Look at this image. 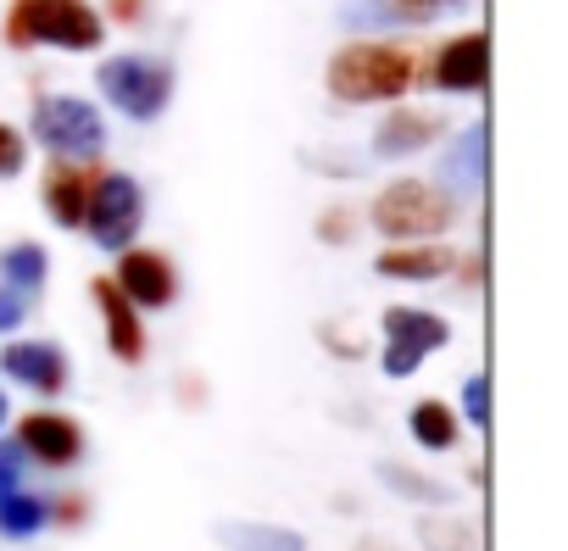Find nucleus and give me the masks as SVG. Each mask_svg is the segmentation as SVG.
<instances>
[{
    "label": "nucleus",
    "mask_w": 568,
    "mask_h": 551,
    "mask_svg": "<svg viewBox=\"0 0 568 551\" xmlns=\"http://www.w3.org/2000/svg\"><path fill=\"white\" fill-rule=\"evenodd\" d=\"M140 223H145V190H140L129 173H101V178H90L84 228L95 234L101 251H123V245H134Z\"/></svg>",
    "instance_id": "6"
},
{
    "label": "nucleus",
    "mask_w": 568,
    "mask_h": 551,
    "mask_svg": "<svg viewBox=\"0 0 568 551\" xmlns=\"http://www.w3.org/2000/svg\"><path fill=\"white\" fill-rule=\"evenodd\" d=\"M23 162H29L23 134H18L12 123H0V178H18V173H23Z\"/></svg>",
    "instance_id": "23"
},
{
    "label": "nucleus",
    "mask_w": 568,
    "mask_h": 551,
    "mask_svg": "<svg viewBox=\"0 0 568 551\" xmlns=\"http://www.w3.org/2000/svg\"><path fill=\"white\" fill-rule=\"evenodd\" d=\"M0 368H7L18 385L40 390V396L68 390V357L51 340H18V346H7V351H0Z\"/></svg>",
    "instance_id": "10"
},
{
    "label": "nucleus",
    "mask_w": 568,
    "mask_h": 551,
    "mask_svg": "<svg viewBox=\"0 0 568 551\" xmlns=\"http://www.w3.org/2000/svg\"><path fill=\"white\" fill-rule=\"evenodd\" d=\"M452 340L446 318L435 313H418V307H390L385 313V374L390 379H407L429 351H440Z\"/></svg>",
    "instance_id": "7"
},
{
    "label": "nucleus",
    "mask_w": 568,
    "mask_h": 551,
    "mask_svg": "<svg viewBox=\"0 0 568 551\" xmlns=\"http://www.w3.org/2000/svg\"><path fill=\"white\" fill-rule=\"evenodd\" d=\"M379 479H385V490H396V496H407V501H429V507H446V501H452L446 484H435V479H424V473H413V468H402V462H379Z\"/></svg>",
    "instance_id": "22"
},
{
    "label": "nucleus",
    "mask_w": 568,
    "mask_h": 551,
    "mask_svg": "<svg viewBox=\"0 0 568 551\" xmlns=\"http://www.w3.org/2000/svg\"><path fill=\"white\" fill-rule=\"evenodd\" d=\"M140 7H145V0H112V18H123V23H140Z\"/></svg>",
    "instance_id": "29"
},
{
    "label": "nucleus",
    "mask_w": 568,
    "mask_h": 551,
    "mask_svg": "<svg viewBox=\"0 0 568 551\" xmlns=\"http://www.w3.org/2000/svg\"><path fill=\"white\" fill-rule=\"evenodd\" d=\"M418 79H424L429 90L479 95L485 79H490V40H485V34H457V40H446V45L429 57V68H424Z\"/></svg>",
    "instance_id": "8"
},
{
    "label": "nucleus",
    "mask_w": 568,
    "mask_h": 551,
    "mask_svg": "<svg viewBox=\"0 0 568 551\" xmlns=\"http://www.w3.org/2000/svg\"><path fill=\"white\" fill-rule=\"evenodd\" d=\"M34 140L62 162H95L106 151V123L79 95H40L34 101Z\"/></svg>",
    "instance_id": "4"
},
{
    "label": "nucleus",
    "mask_w": 568,
    "mask_h": 551,
    "mask_svg": "<svg viewBox=\"0 0 568 551\" xmlns=\"http://www.w3.org/2000/svg\"><path fill=\"white\" fill-rule=\"evenodd\" d=\"M368 217L385 239H435L457 223V201L424 178H396L390 190H379Z\"/></svg>",
    "instance_id": "3"
},
{
    "label": "nucleus",
    "mask_w": 568,
    "mask_h": 551,
    "mask_svg": "<svg viewBox=\"0 0 568 551\" xmlns=\"http://www.w3.org/2000/svg\"><path fill=\"white\" fill-rule=\"evenodd\" d=\"M463 412H468V424H490V379L485 374H474L468 385H463Z\"/></svg>",
    "instance_id": "25"
},
{
    "label": "nucleus",
    "mask_w": 568,
    "mask_h": 551,
    "mask_svg": "<svg viewBox=\"0 0 568 551\" xmlns=\"http://www.w3.org/2000/svg\"><path fill=\"white\" fill-rule=\"evenodd\" d=\"M84 201H90V173L84 162H57L45 173V206L62 228H79L84 223Z\"/></svg>",
    "instance_id": "14"
},
{
    "label": "nucleus",
    "mask_w": 568,
    "mask_h": 551,
    "mask_svg": "<svg viewBox=\"0 0 568 551\" xmlns=\"http://www.w3.org/2000/svg\"><path fill=\"white\" fill-rule=\"evenodd\" d=\"M79 446H84V435H79L73 418H62V412H34V418H23V451H34L40 462L68 468V462L79 457Z\"/></svg>",
    "instance_id": "12"
},
{
    "label": "nucleus",
    "mask_w": 568,
    "mask_h": 551,
    "mask_svg": "<svg viewBox=\"0 0 568 551\" xmlns=\"http://www.w3.org/2000/svg\"><path fill=\"white\" fill-rule=\"evenodd\" d=\"M7 412H12V407H7V396H0V429H7Z\"/></svg>",
    "instance_id": "31"
},
{
    "label": "nucleus",
    "mask_w": 568,
    "mask_h": 551,
    "mask_svg": "<svg viewBox=\"0 0 568 551\" xmlns=\"http://www.w3.org/2000/svg\"><path fill=\"white\" fill-rule=\"evenodd\" d=\"M446 184H452V190H479V184H485V123L468 129V134L457 140V151L446 156Z\"/></svg>",
    "instance_id": "18"
},
{
    "label": "nucleus",
    "mask_w": 568,
    "mask_h": 551,
    "mask_svg": "<svg viewBox=\"0 0 568 551\" xmlns=\"http://www.w3.org/2000/svg\"><path fill=\"white\" fill-rule=\"evenodd\" d=\"M23 484V446H0V496Z\"/></svg>",
    "instance_id": "26"
},
{
    "label": "nucleus",
    "mask_w": 568,
    "mask_h": 551,
    "mask_svg": "<svg viewBox=\"0 0 568 551\" xmlns=\"http://www.w3.org/2000/svg\"><path fill=\"white\" fill-rule=\"evenodd\" d=\"M357 551H402V545H390V540H379V534H368V540H357Z\"/></svg>",
    "instance_id": "30"
},
{
    "label": "nucleus",
    "mask_w": 568,
    "mask_h": 551,
    "mask_svg": "<svg viewBox=\"0 0 568 551\" xmlns=\"http://www.w3.org/2000/svg\"><path fill=\"white\" fill-rule=\"evenodd\" d=\"M440 7H457V0H390L396 18H429V12H440Z\"/></svg>",
    "instance_id": "27"
},
{
    "label": "nucleus",
    "mask_w": 568,
    "mask_h": 551,
    "mask_svg": "<svg viewBox=\"0 0 568 551\" xmlns=\"http://www.w3.org/2000/svg\"><path fill=\"white\" fill-rule=\"evenodd\" d=\"M90 296H95V307H101V318H106V346H112V357L140 363V357H145V329H140V318H134V302H129L112 279H95Z\"/></svg>",
    "instance_id": "11"
},
{
    "label": "nucleus",
    "mask_w": 568,
    "mask_h": 551,
    "mask_svg": "<svg viewBox=\"0 0 568 551\" xmlns=\"http://www.w3.org/2000/svg\"><path fill=\"white\" fill-rule=\"evenodd\" d=\"M45 273H51V256H45L40 245H29V239L0 251V279L18 285V290H40V285H45Z\"/></svg>",
    "instance_id": "19"
},
{
    "label": "nucleus",
    "mask_w": 568,
    "mask_h": 551,
    "mask_svg": "<svg viewBox=\"0 0 568 551\" xmlns=\"http://www.w3.org/2000/svg\"><path fill=\"white\" fill-rule=\"evenodd\" d=\"M418 540L429 545V551H479V534H474V523L468 518H418Z\"/></svg>",
    "instance_id": "21"
},
{
    "label": "nucleus",
    "mask_w": 568,
    "mask_h": 551,
    "mask_svg": "<svg viewBox=\"0 0 568 551\" xmlns=\"http://www.w3.org/2000/svg\"><path fill=\"white\" fill-rule=\"evenodd\" d=\"M29 307H34V290H18L0 279V329H18L29 318Z\"/></svg>",
    "instance_id": "24"
},
{
    "label": "nucleus",
    "mask_w": 568,
    "mask_h": 551,
    "mask_svg": "<svg viewBox=\"0 0 568 551\" xmlns=\"http://www.w3.org/2000/svg\"><path fill=\"white\" fill-rule=\"evenodd\" d=\"M318 234H324L329 245H341V239H352V212H329V217L318 223Z\"/></svg>",
    "instance_id": "28"
},
{
    "label": "nucleus",
    "mask_w": 568,
    "mask_h": 551,
    "mask_svg": "<svg viewBox=\"0 0 568 551\" xmlns=\"http://www.w3.org/2000/svg\"><path fill=\"white\" fill-rule=\"evenodd\" d=\"M95 84H101V95H106L123 118H134V123L162 118L168 101H173V68L156 62V57H112V62H101Z\"/></svg>",
    "instance_id": "5"
},
{
    "label": "nucleus",
    "mask_w": 568,
    "mask_h": 551,
    "mask_svg": "<svg viewBox=\"0 0 568 551\" xmlns=\"http://www.w3.org/2000/svg\"><path fill=\"white\" fill-rule=\"evenodd\" d=\"M123 262H118V273H112V285L134 302V307H168L173 296H179V279H173V267H168V256H156V251H118Z\"/></svg>",
    "instance_id": "9"
},
{
    "label": "nucleus",
    "mask_w": 568,
    "mask_h": 551,
    "mask_svg": "<svg viewBox=\"0 0 568 551\" xmlns=\"http://www.w3.org/2000/svg\"><path fill=\"white\" fill-rule=\"evenodd\" d=\"M101 40H106V23L90 0H12V12H7L12 51H34V45L95 51Z\"/></svg>",
    "instance_id": "2"
},
{
    "label": "nucleus",
    "mask_w": 568,
    "mask_h": 551,
    "mask_svg": "<svg viewBox=\"0 0 568 551\" xmlns=\"http://www.w3.org/2000/svg\"><path fill=\"white\" fill-rule=\"evenodd\" d=\"M413 84H418V62L402 45L363 40V45H341L329 57V95L335 101L379 106V101H402Z\"/></svg>",
    "instance_id": "1"
},
{
    "label": "nucleus",
    "mask_w": 568,
    "mask_h": 551,
    "mask_svg": "<svg viewBox=\"0 0 568 551\" xmlns=\"http://www.w3.org/2000/svg\"><path fill=\"white\" fill-rule=\"evenodd\" d=\"M217 545H229V551H307V540H302L296 529L251 523V518H229V523H217Z\"/></svg>",
    "instance_id": "16"
},
{
    "label": "nucleus",
    "mask_w": 568,
    "mask_h": 551,
    "mask_svg": "<svg viewBox=\"0 0 568 551\" xmlns=\"http://www.w3.org/2000/svg\"><path fill=\"white\" fill-rule=\"evenodd\" d=\"M452 267V251L446 245H407V251H379L374 256V273H385V279H440V273Z\"/></svg>",
    "instance_id": "15"
},
{
    "label": "nucleus",
    "mask_w": 568,
    "mask_h": 551,
    "mask_svg": "<svg viewBox=\"0 0 568 551\" xmlns=\"http://www.w3.org/2000/svg\"><path fill=\"white\" fill-rule=\"evenodd\" d=\"M435 140H440V118L413 112V106L390 112V118L374 129V151H379V156H413V151L435 145Z\"/></svg>",
    "instance_id": "13"
},
{
    "label": "nucleus",
    "mask_w": 568,
    "mask_h": 551,
    "mask_svg": "<svg viewBox=\"0 0 568 551\" xmlns=\"http://www.w3.org/2000/svg\"><path fill=\"white\" fill-rule=\"evenodd\" d=\"M40 529H45V501H40V496H23V490L0 496V534L29 540V534H40Z\"/></svg>",
    "instance_id": "20"
},
{
    "label": "nucleus",
    "mask_w": 568,
    "mask_h": 551,
    "mask_svg": "<svg viewBox=\"0 0 568 551\" xmlns=\"http://www.w3.org/2000/svg\"><path fill=\"white\" fill-rule=\"evenodd\" d=\"M407 429H413V440L424 451H452L457 446V412L446 401H418L413 418H407Z\"/></svg>",
    "instance_id": "17"
}]
</instances>
